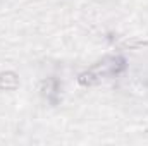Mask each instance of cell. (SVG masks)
<instances>
[{
    "mask_svg": "<svg viewBox=\"0 0 148 146\" xmlns=\"http://www.w3.org/2000/svg\"><path fill=\"white\" fill-rule=\"evenodd\" d=\"M17 86H19V77H17L16 72L5 71V72L0 74V89L10 91V89H16Z\"/></svg>",
    "mask_w": 148,
    "mask_h": 146,
    "instance_id": "1",
    "label": "cell"
},
{
    "mask_svg": "<svg viewBox=\"0 0 148 146\" xmlns=\"http://www.w3.org/2000/svg\"><path fill=\"white\" fill-rule=\"evenodd\" d=\"M77 81H79L81 84H84V86H91V84H95V83L98 81V77L93 72H83L77 77Z\"/></svg>",
    "mask_w": 148,
    "mask_h": 146,
    "instance_id": "2",
    "label": "cell"
}]
</instances>
